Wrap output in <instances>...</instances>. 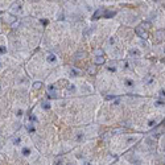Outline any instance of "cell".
Here are the masks:
<instances>
[{
	"instance_id": "obj_1",
	"label": "cell",
	"mask_w": 165,
	"mask_h": 165,
	"mask_svg": "<svg viewBox=\"0 0 165 165\" xmlns=\"http://www.w3.org/2000/svg\"><path fill=\"white\" fill-rule=\"evenodd\" d=\"M20 155L24 158H32V156L36 155V152L33 151V148L31 145H23L20 148Z\"/></svg>"
},
{
	"instance_id": "obj_2",
	"label": "cell",
	"mask_w": 165,
	"mask_h": 165,
	"mask_svg": "<svg viewBox=\"0 0 165 165\" xmlns=\"http://www.w3.org/2000/svg\"><path fill=\"white\" fill-rule=\"evenodd\" d=\"M122 83H123V86L127 90H130V91L136 87V81H135L134 78H131V77H124V78L122 79Z\"/></svg>"
},
{
	"instance_id": "obj_3",
	"label": "cell",
	"mask_w": 165,
	"mask_h": 165,
	"mask_svg": "<svg viewBox=\"0 0 165 165\" xmlns=\"http://www.w3.org/2000/svg\"><path fill=\"white\" fill-rule=\"evenodd\" d=\"M45 59H46V62H48L49 65H52V66L57 65V63L59 62L57 54H54L53 52H48V53H46V57H45Z\"/></svg>"
},
{
	"instance_id": "obj_4",
	"label": "cell",
	"mask_w": 165,
	"mask_h": 165,
	"mask_svg": "<svg viewBox=\"0 0 165 165\" xmlns=\"http://www.w3.org/2000/svg\"><path fill=\"white\" fill-rule=\"evenodd\" d=\"M143 82H144L145 86L153 87L156 85V78H155V75H153V74H148V75L143 79Z\"/></svg>"
},
{
	"instance_id": "obj_5",
	"label": "cell",
	"mask_w": 165,
	"mask_h": 165,
	"mask_svg": "<svg viewBox=\"0 0 165 165\" xmlns=\"http://www.w3.org/2000/svg\"><path fill=\"white\" fill-rule=\"evenodd\" d=\"M11 11L13 12L15 15H21L23 13V5H21L20 1H17V3H13L12 4V7H11Z\"/></svg>"
},
{
	"instance_id": "obj_6",
	"label": "cell",
	"mask_w": 165,
	"mask_h": 165,
	"mask_svg": "<svg viewBox=\"0 0 165 165\" xmlns=\"http://www.w3.org/2000/svg\"><path fill=\"white\" fill-rule=\"evenodd\" d=\"M106 70L108 73H112V74H115V73L118 71V62H108L106 65Z\"/></svg>"
},
{
	"instance_id": "obj_7",
	"label": "cell",
	"mask_w": 165,
	"mask_h": 165,
	"mask_svg": "<svg viewBox=\"0 0 165 165\" xmlns=\"http://www.w3.org/2000/svg\"><path fill=\"white\" fill-rule=\"evenodd\" d=\"M21 141H23V139H21L20 135H15V136H12V138L9 139V143L12 145H15V147H19V145L21 144Z\"/></svg>"
},
{
	"instance_id": "obj_8",
	"label": "cell",
	"mask_w": 165,
	"mask_h": 165,
	"mask_svg": "<svg viewBox=\"0 0 165 165\" xmlns=\"http://www.w3.org/2000/svg\"><path fill=\"white\" fill-rule=\"evenodd\" d=\"M120 66H122V69L126 70V71H131L132 70V65H131L130 59H123L120 62Z\"/></svg>"
},
{
	"instance_id": "obj_9",
	"label": "cell",
	"mask_w": 165,
	"mask_h": 165,
	"mask_svg": "<svg viewBox=\"0 0 165 165\" xmlns=\"http://www.w3.org/2000/svg\"><path fill=\"white\" fill-rule=\"evenodd\" d=\"M69 75L71 77V78H77V77H79L82 73H81V70H78V69H75V67H69Z\"/></svg>"
},
{
	"instance_id": "obj_10",
	"label": "cell",
	"mask_w": 165,
	"mask_h": 165,
	"mask_svg": "<svg viewBox=\"0 0 165 165\" xmlns=\"http://www.w3.org/2000/svg\"><path fill=\"white\" fill-rule=\"evenodd\" d=\"M25 123H32V124H37L38 123V118L36 116L35 114H29L27 118V120H25Z\"/></svg>"
},
{
	"instance_id": "obj_11",
	"label": "cell",
	"mask_w": 165,
	"mask_h": 165,
	"mask_svg": "<svg viewBox=\"0 0 165 165\" xmlns=\"http://www.w3.org/2000/svg\"><path fill=\"white\" fill-rule=\"evenodd\" d=\"M25 130H27L28 134H36V124H32V123H25Z\"/></svg>"
},
{
	"instance_id": "obj_12",
	"label": "cell",
	"mask_w": 165,
	"mask_h": 165,
	"mask_svg": "<svg viewBox=\"0 0 165 165\" xmlns=\"http://www.w3.org/2000/svg\"><path fill=\"white\" fill-rule=\"evenodd\" d=\"M130 55H131V57H134V59L135 58H140L141 52L139 50V48H134V49H131V50H130Z\"/></svg>"
},
{
	"instance_id": "obj_13",
	"label": "cell",
	"mask_w": 165,
	"mask_h": 165,
	"mask_svg": "<svg viewBox=\"0 0 165 165\" xmlns=\"http://www.w3.org/2000/svg\"><path fill=\"white\" fill-rule=\"evenodd\" d=\"M153 106L156 108H165V99H156L153 102Z\"/></svg>"
},
{
	"instance_id": "obj_14",
	"label": "cell",
	"mask_w": 165,
	"mask_h": 165,
	"mask_svg": "<svg viewBox=\"0 0 165 165\" xmlns=\"http://www.w3.org/2000/svg\"><path fill=\"white\" fill-rule=\"evenodd\" d=\"M116 45V37H110L106 42V48H114Z\"/></svg>"
},
{
	"instance_id": "obj_15",
	"label": "cell",
	"mask_w": 165,
	"mask_h": 165,
	"mask_svg": "<svg viewBox=\"0 0 165 165\" xmlns=\"http://www.w3.org/2000/svg\"><path fill=\"white\" fill-rule=\"evenodd\" d=\"M41 107H42V110L49 111L50 108H52V103H50L49 100H42V102H41Z\"/></svg>"
},
{
	"instance_id": "obj_16",
	"label": "cell",
	"mask_w": 165,
	"mask_h": 165,
	"mask_svg": "<svg viewBox=\"0 0 165 165\" xmlns=\"http://www.w3.org/2000/svg\"><path fill=\"white\" fill-rule=\"evenodd\" d=\"M136 35L140 36L141 38H144V40H147L148 38V35H147V32H144L141 28H136Z\"/></svg>"
},
{
	"instance_id": "obj_17",
	"label": "cell",
	"mask_w": 165,
	"mask_h": 165,
	"mask_svg": "<svg viewBox=\"0 0 165 165\" xmlns=\"http://www.w3.org/2000/svg\"><path fill=\"white\" fill-rule=\"evenodd\" d=\"M94 61H95L96 65H100V63H103L104 62V57L103 55H96L95 58H94Z\"/></svg>"
},
{
	"instance_id": "obj_18",
	"label": "cell",
	"mask_w": 165,
	"mask_h": 165,
	"mask_svg": "<svg viewBox=\"0 0 165 165\" xmlns=\"http://www.w3.org/2000/svg\"><path fill=\"white\" fill-rule=\"evenodd\" d=\"M23 115H24V110H23V108H17V110L15 111V116L17 118V119H20Z\"/></svg>"
},
{
	"instance_id": "obj_19",
	"label": "cell",
	"mask_w": 165,
	"mask_h": 165,
	"mask_svg": "<svg viewBox=\"0 0 165 165\" xmlns=\"http://www.w3.org/2000/svg\"><path fill=\"white\" fill-rule=\"evenodd\" d=\"M7 46H5V45L4 44H1L0 45V55H4V54H7Z\"/></svg>"
},
{
	"instance_id": "obj_20",
	"label": "cell",
	"mask_w": 165,
	"mask_h": 165,
	"mask_svg": "<svg viewBox=\"0 0 165 165\" xmlns=\"http://www.w3.org/2000/svg\"><path fill=\"white\" fill-rule=\"evenodd\" d=\"M122 100L119 99V98H115V99H112V106H120Z\"/></svg>"
},
{
	"instance_id": "obj_21",
	"label": "cell",
	"mask_w": 165,
	"mask_h": 165,
	"mask_svg": "<svg viewBox=\"0 0 165 165\" xmlns=\"http://www.w3.org/2000/svg\"><path fill=\"white\" fill-rule=\"evenodd\" d=\"M103 49H96V50H94V55H103Z\"/></svg>"
},
{
	"instance_id": "obj_22",
	"label": "cell",
	"mask_w": 165,
	"mask_h": 165,
	"mask_svg": "<svg viewBox=\"0 0 165 165\" xmlns=\"http://www.w3.org/2000/svg\"><path fill=\"white\" fill-rule=\"evenodd\" d=\"M79 165H93V162L90 161V160H81Z\"/></svg>"
},
{
	"instance_id": "obj_23",
	"label": "cell",
	"mask_w": 165,
	"mask_h": 165,
	"mask_svg": "<svg viewBox=\"0 0 165 165\" xmlns=\"http://www.w3.org/2000/svg\"><path fill=\"white\" fill-rule=\"evenodd\" d=\"M41 86H42V83H41V82H35V83H33V90L40 89Z\"/></svg>"
},
{
	"instance_id": "obj_24",
	"label": "cell",
	"mask_w": 165,
	"mask_h": 165,
	"mask_svg": "<svg viewBox=\"0 0 165 165\" xmlns=\"http://www.w3.org/2000/svg\"><path fill=\"white\" fill-rule=\"evenodd\" d=\"M95 71H96V67L94 65L89 67V73H90V74H95Z\"/></svg>"
},
{
	"instance_id": "obj_25",
	"label": "cell",
	"mask_w": 165,
	"mask_h": 165,
	"mask_svg": "<svg viewBox=\"0 0 165 165\" xmlns=\"http://www.w3.org/2000/svg\"><path fill=\"white\" fill-rule=\"evenodd\" d=\"M85 55H86V53H85V52H78L75 54V58H79V57H81V58H83Z\"/></svg>"
},
{
	"instance_id": "obj_26",
	"label": "cell",
	"mask_w": 165,
	"mask_h": 165,
	"mask_svg": "<svg viewBox=\"0 0 165 165\" xmlns=\"http://www.w3.org/2000/svg\"><path fill=\"white\" fill-rule=\"evenodd\" d=\"M1 91H3V87H1V85H0V93H1Z\"/></svg>"
},
{
	"instance_id": "obj_27",
	"label": "cell",
	"mask_w": 165,
	"mask_h": 165,
	"mask_svg": "<svg viewBox=\"0 0 165 165\" xmlns=\"http://www.w3.org/2000/svg\"><path fill=\"white\" fill-rule=\"evenodd\" d=\"M66 165H74V164H73V162H67V164H66Z\"/></svg>"
},
{
	"instance_id": "obj_28",
	"label": "cell",
	"mask_w": 165,
	"mask_h": 165,
	"mask_svg": "<svg viewBox=\"0 0 165 165\" xmlns=\"http://www.w3.org/2000/svg\"><path fill=\"white\" fill-rule=\"evenodd\" d=\"M1 67H3V63H1V62H0V69H1Z\"/></svg>"
},
{
	"instance_id": "obj_29",
	"label": "cell",
	"mask_w": 165,
	"mask_h": 165,
	"mask_svg": "<svg viewBox=\"0 0 165 165\" xmlns=\"http://www.w3.org/2000/svg\"><path fill=\"white\" fill-rule=\"evenodd\" d=\"M134 165H141V164H134Z\"/></svg>"
},
{
	"instance_id": "obj_30",
	"label": "cell",
	"mask_w": 165,
	"mask_h": 165,
	"mask_svg": "<svg viewBox=\"0 0 165 165\" xmlns=\"http://www.w3.org/2000/svg\"><path fill=\"white\" fill-rule=\"evenodd\" d=\"M32 1H37V0H32Z\"/></svg>"
},
{
	"instance_id": "obj_31",
	"label": "cell",
	"mask_w": 165,
	"mask_h": 165,
	"mask_svg": "<svg viewBox=\"0 0 165 165\" xmlns=\"http://www.w3.org/2000/svg\"><path fill=\"white\" fill-rule=\"evenodd\" d=\"M102 1H104V0H102Z\"/></svg>"
}]
</instances>
